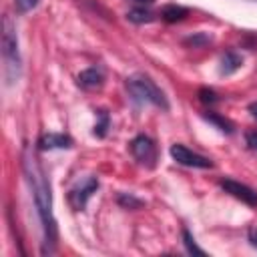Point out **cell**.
Wrapping results in <instances>:
<instances>
[{
	"instance_id": "obj_22",
	"label": "cell",
	"mask_w": 257,
	"mask_h": 257,
	"mask_svg": "<svg viewBox=\"0 0 257 257\" xmlns=\"http://www.w3.org/2000/svg\"><path fill=\"white\" fill-rule=\"evenodd\" d=\"M249 112L257 118V102H251V104H249Z\"/></svg>"
},
{
	"instance_id": "obj_18",
	"label": "cell",
	"mask_w": 257,
	"mask_h": 257,
	"mask_svg": "<svg viewBox=\"0 0 257 257\" xmlns=\"http://www.w3.org/2000/svg\"><path fill=\"white\" fill-rule=\"evenodd\" d=\"M211 38L209 36H205V34H195V36H189V38H185V44H189V46H193V48H197V46H203V44H207Z\"/></svg>"
},
{
	"instance_id": "obj_23",
	"label": "cell",
	"mask_w": 257,
	"mask_h": 257,
	"mask_svg": "<svg viewBox=\"0 0 257 257\" xmlns=\"http://www.w3.org/2000/svg\"><path fill=\"white\" fill-rule=\"evenodd\" d=\"M131 2H135V4H139V6H145V4H153L155 0H131Z\"/></svg>"
},
{
	"instance_id": "obj_14",
	"label": "cell",
	"mask_w": 257,
	"mask_h": 257,
	"mask_svg": "<svg viewBox=\"0 0 257 257\" xmlns=\"http://www.w3.org/2000/svg\"><path fill=\"white\" fill-rule=\"evenodd\" d=\"M116 203H118L120 207H124V209H131V211L141 209V207L145 205V201H141V199L135 197L133 193H118V195H116Z\"/></svg>"
},
{
	"instance_id": "obj_19",
	"label": "cell",
	"mask_w": 257,
	"mask_h": 257,
	"mask_svg": "<svg viewBox=\"0 0 257 257\" xmlns=\"http://www.w3.org/2000/svg\"><path fill=\"white\" fill-rule=\"evenodd\" d=\"M38 2H40V0H14L16 8H18L20 12H30L32 8L38 6Z\"/></svg>"
},
{
	"instance_id": "obj_20",
	"label": "cell",
	"mask_w": 257,
	"mask_h": 257,
	"mask_svg": "<svg viewBox=\"0 0 257 257\" xmlns=\"http://www.w3.org/2000/svg\"><path fill=\"white\" fill-rule=\"evenodd\" d=\"M245 141H247V147L257 151V131H247L245 133Z\"/></svg>"
},
{
	"instance_id": "obj_3",
	"label": "cell",
	"mask_w": 257,
	"mask_h": 257,
	"mask_svg": "<svg viewBox=\"0 0 257 257\" xmlns=\"http://www.w3.org/2000/svg\"><path fill=\"white\" fill-rule=\"evenodd\" d=\"M126 88L131 92V96L139 102H149L157 108H163V110H169V100L165 96V92L151 80V76L147 74H131L126 78Z\"/></svg>"
},
{
	"instance_id": "obj_15",
	"label": "cell",
	"mask_w": 257,
	"mask_h": 257,
	"mask_svg": "<svg viewBox=\"0 0 257 257\" xmlns=\"http://www.w3.org/2000/svg\"><path fill=\"white\" fill-rule=\"evenodd\" d=\"M96 116H98V120H96V124H94V131H92V135L94 137H98V139H102L104 135H106V131H108V124H110V116H108V112L106 110H96Z\"/></svg>"
},
{
	"instance_id": "obj_10",
	"label": "cell",
	"mask_w": 257,
	"mask_h": 257,
	"mask_svg": "<svg viewBox=\"0 0 257 257\" xmlns=\"http://www.w3.org/2000/svg\"><path fill=\"white\" fill-rule=\"evenodd\" d=\"M241 64H243V58H241V54L239 52H235V50H227L225 54H223V58H221V68H219V72L221 74H233V72H237L239 68H241Z\"/></svg>"
},
{
	"instance_id": "obj_12",
	"label": "cell",
	"mask_w": 257,
	"mask_h": 257,
	"mask_svg": "<svg viewBox=\"0 0 257 257\" xmlns=\"http://www.w3.org/2000/svg\"><path fill=\"white\" fill-rule=\"evenodd\" d=\"M126 20L133 22V24H149V22L155 20V14L145 6H135L126 12Z\"/></svg>"
},
{
	"instance_id": "obj_4",
	"label": "cell",
	"mask_w": 257,
	"mask_h": 257,
	"mask_svg": "<svg viewBox=\"0 0 257 257\" xmlns=\"http://www.w3.org/2000/svg\"><path fill=\"white\" fill-rule=\"evenodd\" d=\"M131 153L133 157L147 169H153L157 165V145L147 135H137L131 141Z\"/></svg>"
},
{
	"instance_id": "obj_17",
	"label": "cell",
	"mask_w": 257,
	"mask_h": 257,
	"mask_svg": "<svg viewBox=\"0 0 257 257\" xmlns=\"http://www.w3.org/2000/svg\"><path fill=\"white\" fill-rule=\"evenodd\" d=\"M199 100L203 102V104H215V102H219V94L213 90V88H207V86H203V88H199Z\"/></svg>"
},
{
	"instance_id": "obj_16",
	"label": "cell",
	"mask_w": 257,
	"mask_h": 257,
	"mask_svg": "<svg viewBox=\"0 0 257 257\" xmlns=\"http://www.w3.org/2000/svg\"><path fill=\"white\" fill-rule=\"evenodd\" d=\"M183 243H185V247H187V253H189V255H205V251L195 243V237L191 235V231H189V229H183Z\"/></svg>"
},
{
	"instance_id": "obj_11",
	"label": "cell",
	"mask_w": 257,
	"mask_h": 257,
	"mask_svg": "<svg viewBox=\"0 0 257 257\" xmlns=\"http://www.w3.org/2000/svg\"><path fill=\"white\" fill-rule=\"evenodd\" d=\"M187 14H189V10L185 6H179V4H165L161 8V18L165 22H181Z\"/></svg>"
},
{
	"instance_id": "obj_13",
	"label": "cell",
	"mask_w": 257,
	"mask_h": 257,
	"mask_svg": "<svg viewBox=\"0 0 257 257\" xmlns=\"http://www.w3.org/2000/svg\"><path fill=\"white\" fill-rule=\"evenodd\" d=\"M203 118L205 120H209L211 124H215L221 133H225V135H231L233 133V122L231 120H227L225 116H221V114H217V112H205L203 114Z\"/></svg>"
},
{
	"instance_id": "obj_2",
	"label": "cell",
	"mask_w": 257,
	"mask_h": 257,
	"mask_svg": "<svg viewBox=\"0 0 257 257\" xmlns=\"http://www.w3.org/2000/svg\"><path fill=\"white\" fill-rule=\"evenodd\" d=\"M2 60H4V78L6 84H14L20 76L22 60H20V50H18V34L16 26L10 16L2 18Z\"/></svg>"
},
{
	"instance_id": "obj_24",
	"label": "cell",
	"mask_w": 257,
	"mask_h": 257,
	"mask_svg": "<svg viewBox=\"0 0 257 257\" xmlns=\"http://www.w3.org/2000/svg\"><path fill=\"white\" fill-rule=\"evenodd\" d=\"M255 2H257V0H255Z\"/></svg>"
},
{
	"instance_id": "obj_7",
	"label": "cell",
	"mask_w": 257,
	"mask_h": 257,
	"mask_svg": "<svg viewBox=\"0 0 257 257\" xmlns=\"http://www.w3.org/2000/svg\"><path fill=\"white\" fill-rule=\"evenodd\" d=\"M219 187L225 193H229L231 197L239 199L241 203H245L249 207H257V191L251 189L249 185H243V183H239L235 179H221L219 181Z\"/></svg>"
},
{
	"instance_id": "obj_5",
	"label": "cell",
	"mask_w": 257,
	"mask_h": 257,
	"mask_svg": "<svg viewBox=\"0 0 257 257\" xmlns=\"http://www.w3.org/2000/svg\"><path fill=\"white\" fill-rule=\"evenodd\" d=\"M169 153H171V157H173L175 163L185 165V167H193V169H211L213 167V161L209 157H203V155L187 149L181 143H175Z\"/></svg>"
},
{
	"instance_id": "obj_21",
	"label": "cell",
	"mask_w": 257,
	"mask_h": 257,
	"mask_svg": "<svg viewBox=\"0 0 257 257\" xmlns=\"http://www.w3.org/2000/svg\"><path fill=\"white\" fill-rule=\"evenodd\" d=\"M249 241H251L253 247H257V227H253V229L249 231Z\"/></svg>"
},
{
	"instance_id": "obj_8",
	"label": "cell",
	"mask_w": 257,
	"mask_h": 257,
	"mask_svg": "<svg viewBox=\"0 0 257 257\" xmlns=\"http://www.w3.org/2000/svg\"><path fill=\"white\" fill-rule=\"evenodd\" d=\"M72 139L64 133H46L38 139V149L40 151H54V149H70Z\"/></svg>"
},
{
	"instance_id": "obj_6",
	"label": "cell",
	"mask_w": 257,
	"mask_h": 257,
	"mask_svg": "<svg viewBox=\"0 0 257 257\" xmlns=\"http://www.w3.org/2000/svg\"><path fill=\"white\" fill-rule=\"evenodd\" d=\"M96 189H98V179L92 177V175H88V177H84L82 181H78V183L70 189V193H68V203H70V207H72L74 211H82V209L86 207V201L90 199V195H92Z\"/></svg>"
},
{
	"instance_id": "obj_1",
	"label": "cell",
	"mask_w": 257,
	"mask_h": 257,
	"mask_svg": "<svg viewBox=\"0 0 257 257\" xmlns=\"http://www.w3.org/2000/svg\"><path fill=\"white\" fill-rule=\"evenodd\" d=\"M22 169L26 175V181L30 185L32 197H34V205L42 223V253H52L56 249V221L52 215V193H50V181L44 173V169L40 167V163L28 153V149H24L22 155Z\"/></svg>"
},
{
	"instance_id": "obj_9",
	"label": "cell",
	"mask_w": 257,
	"mask_h": 257,
	"mask_svg": "<svg viewBox=\"0 0 257 257\" xmlns=\"http://www.w3.org/2000/svg\"><path fill=\"white\" fill-rule=\"evenodd\" d=\"M76 82H78V86L84 88V90H94V88H100V86H102V82H104V74H102L98 68L92 66V68L82 70V72L78 74Z\"/></svg>"
}]
</instances>
